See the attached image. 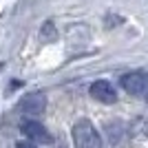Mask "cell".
Wrapping results in <instances>:
<instances>
[{
  "label": "cell",
  "mask_w": 148,
  "mask_h": 148,
  "mask_svg": "<svg viewBox=\"0 0 148 148\" xmlns=\"http://www.w3.org/2000/svg\"><path fill=\"white\" fill-rule=\"evenodd\" d=\"M71 135H73L75 148H102V137H99L97 128L88 119H77L73 124Z\"/></svg>",
  "instance_id": "cell-1"
},
{
  "label": "cell",
  "mask_w": 148,
  "mask_h": 148,
  "mask_svg": "<svg viewBox=\"0 0 148 148\" xmlns=\"http://www.w3.org/2000/svg\"><path fill=\"white\" fill-rule=\"evenodd\" d=\"M119 84H122V88L128 93V95L148 99V73H144V71L126 73L122 80H119Z\"/></svg>",
  "instance_id": "cell-2"
},
{
  "label": "cell",
  "mask_w": 148,
  "mask_h": 148,
  "mask_svg": "<svg viewBox=\"0 0 148 148\" xmlns=\"http://www.w3.org/2000/svg\"><path fill=\"white\" fill-rule=\"evenodd\" d=\"M44 108H47V97H44L42 91L27 93V95H22V97H20V102H18V111L25 113V115H31V117L42 115Z\"/></svg>",
  "instance_id": "cell-3"
},
{
  "label": "cell",
  "mask_w": 148,
  "mask_h": 148,
  "mask_svg": "<svg viewBox=\"0 0 148 148\" xmlns=\"http://www.w3.org/2000/svg\"><path fill=\"white\" fill-rule=\"evenodd\" d=\"M20 130H22V135H27L29 142H36V144H51L53 142V137L47 130V126L36 122V119H22Z\"/></svg>",
  "instance_id": "cell-4"
},
{
  "label": "cell",
  "mask_w": 148,
  "mask_h": 148,
  "mask_svg": "<svg viewBox=\"0 0 148 148\" xmlns=\"http://www.w3.org/2000/svg\"><path fill=\"white\" fill-rule=\"evenodd\" d=\"M88 93H91L93 99H97L102 104H115L117 102V91L113 88L111 82H106V80H95L91 84V88H88Z\"/></svg>",
  "instance_id": "cell-5"
},
{
  "label": "cell",
  "mask_w": 148,
  "mask_h": 148,
  "mask_svg": "<svg viewBox=\"0 0 148 148\" xmlns=\"http://www.w3.org/2000/svg\"><path fill=\"white\" fill-rule=\"evenodd\" d=\"M40 42H53L58 38V31H56V25H53V20H47L42 27H40Z\"/></svg>",
  "instance_id": "cell-6"
},
{
  "label": "cell",
  "mask_w": 148,
  "mask_h": 148,
  "mask_svg": "<svg viewBox=\"0 0 148 148\" xmlns=\"http://www.w3.org/2000/svg\"><path fill=\"white\" fill-rule=\"evenodd\" d=\"M16 148H36V144L29 142V139H25V142H18V144H16Z\"/></svg>",
  "instance_id": "cell-7"
}]
</instances>
